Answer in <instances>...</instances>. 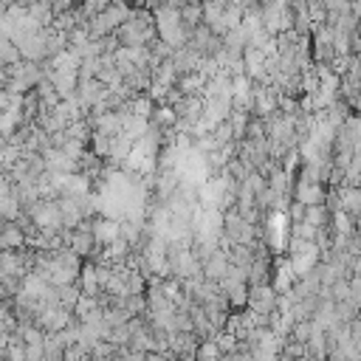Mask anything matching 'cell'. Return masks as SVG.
Instances as JSON below:
<instances>
[{
  "instance_id": "6da1fadb",
  "label": "cell",
  "mask_w": 361,
  "mask_h": 361,
  "mask_svg": "<svg viewBox=\"0 0 361 361\" xmlns=\"http://www.w3.org/2000/svg\"><path fill=\"white\" fill-rule=\"evenodd\" d=\"M220 347L214 341H203V347L197 350V361H220Z\"/></svg>"
}]
</instances>
